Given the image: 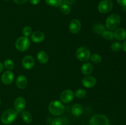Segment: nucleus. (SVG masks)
Returning a JSON list of instances; mask_svg holds the SVG:
<instances>
[{"label":"nucleus","mask_w":126,"mask_h":125,"mask_svg":"<svg viewBox=\"0 0 126 125\" xmlns=\"http://www.w3.org/2000/svg\"><path fill=\"white\" fill-rule=\"evenodd\" d=\"M121 23V17L118 14L113 13L107 17L105 21L106 28L110 31L115 30Z\"/></svg>","instance_id":"obj_3"},{"label":"nucleus","mask_w":126,"mask_h":125,"mask_svg":"<svg viewBox=\"0 0 126 125\" xmlns=\"http://www.w3.org/2000/svg\"><path fill=\"white\" fill-rule=\"evenodd\" d=\"M106 31V28L101 23H95L92 27V31L97 34H102Z\"/></svg>","instance_id":"obj_20"},{"label":"nucleus","mask_w":126,"mask_h":125,"mask_svg":"<svg viewBox=\"0 0 126 125\" xmlns=\"http://www.w3.org/2000/svg\"><path fill=\"white\" fill-rule=\"evenodd\" d=\"M45 38V35L44 33L39 31H34L31 34V39L33 42L35 43H39L43 42Z\"/></svg>","instance_id":"obj_14"},{"label":"nucleus","mask_w":126,"mask_h":125,"mask_svg":"<svg viewBox=\"0 0 126 125\" xmlns=\"http://www.w3.org/2000/svg\"><path fill=\"white\" fill-rule=\"evenodd\" d=\"M82 112H83V109L82 105L79 104H75L71 109L72 114L76 117L81 116L82 113Z\"/></svg>","instance_id":"obj_19"},{"label":"nucleus","mask_w":126,"mask_h":125,"mask_svg":"<svg viewBox=\"0 0 126 125\" xmlns=\"http://www.w3.org/2000/svg\"><path fill=\"white\" fill-rule=\"evenodd\" d=\"M60 11L63 15H68L71 12V8L67 4H62L60 6Z\"/></svg>","instance_id":"obj_22"},{"label":"nucleus","mask_w":126,"mask_h":125,"mask_svg":"<svg viewBox=\"0 0 126 125\" xmlns=\"http://www.w3.org/2000/svg\"><path fill=\"white\" fill-rule=\"evenodd\" d=\"M28 0H14V2L18 5H23L27 2Z\"/></svg>","instance_id":"obj_31"},{"label":"nucleus","mask_w":126,"mask_h":125,"mask_svg":"<svg viewBox=\"0 0 126 125\" xmlns=\"http://www.w3.org/2000/svg\"><path fill=\"white\" fill-rule=\"evenodd\" d=\"M14 79V75L11 71H5L1 75V80L5 85H11Z\"/></svg>","instance_id":"obj_12"},{"label":"nucleus","mask_w":126,"mask_h":125,"mask_svg":"<svg viewBox=\"0 0 126 125\" xmlns=\"http://www.w3.org/2000/svg\"><path fill=\"white\" fill-rule=\"evenodd\" d=\"M96 83H97V80L93 76H86L82 80V85L87 88H91L95 87Z\"/></svg>","instance_id":"obj_13"},{"label":"nucleus","mask_w":126,"mask_h":125,"mask_svg":"<svg viewBox=\"0 0 126 125\" xmlns=\"http://www.w3.org/2000/svg\"><path fill=\"white\" fill-rule=\"evenodd\" d=\"M116 1L118 4H119L120 6H123V7L126 6V0H116Z\"/></svg>","instance_id":"obj_32"},{"label":"nucleus","mask_w":126,"mask_h":125,"mask_svg":"<svg viewBox=\"0 0 126 125\" xmlns=\"http://www.w3.org/2000/svg\"><path fill=\"white\" fill-rule=\"evenodd\" d=\"M63 121L60 118H55L53 120L51 125H62Z\"/></svg>","instance_id":"obj_30"},{"label":"nucleus","mask_w":126,"mask_h":125,"mask_svg":"<svg viewBox=\"0 0 126 125\" xmlns=\"http://www.w3.org/2000/svg\"><path fill=\"white\" fill-rule=\"evenodd\" d=\"M48 109L52 115L54 116H59L65 111V106L62 102L55 100L49 103Z\"/></svg>","instance_id":"obj_2"},{"label":"nucleus","mask_w":126,"mask_h":125,"mask_svg":"<svg viewBox=\"0 0 126 125\" xmlns=\"http://www.w3.org/2000/svg\"><path fill=\"white\" fill-rule=\"evenodd\" d=\"M90 59H91V61L95 64L100 63L102 60V56L98 53H94L93 55H91Z\"/></svg>","instance_id":"obj_26"},{"label":"nucleus","mask_w":126,"mask_h":125,"mask_svg":"<svg viewBox=\"0 0 126 125\" xmlns=\"http://www.w3.org/2000/svg\"><path fill=\"white\" fill-rule=\"evenodd\" d=\"M37 60L40 63L46 64L49 61V55L46 51H40L37 54Z\"/></svg>","instance_id":"obj_18"},{"label":"nucleus","mask_w":126,"mask_h":125,"mask_svg":"<svg viewBox=\"0 0 126 125\" xmlns=\"http://www.w3.org/2000/svg\"><path fill=\"white\" fill-rule=\"evenodd\" d=\"M35 64L34 58L31 55H26L22 60V65L25 69L29 70L33 68Z\"/></svg>","instance_id":"obj_10"},{"label":"nucleus","mask_w":126,"mask_h":125,"mask_svg":"<svg viewBox=\"0 0 126 125\" xmlns=\"http://www.w3.org/2000/svg\"><path fill=\"white\" fill-rule=\"evenodd\" d=\"M18 113L16 110L12 109H8L2 112L1 116V122L6 125L12 124L17 117Z\"/></svg>","instance_id":"obj_1"},{"label":"nucleus","mask_w":126,"mask_h":125,"mask_svg":"<svg viewBox=\"0 0 126 125\" xmlns=\"http://www.w3.org/2000/svg\"><path fill=\"white\" fill-rule=\"evenodd\" d=\"M15 46L18 51H25L28 50L30 46V40L27 37H20L16 40Z\"/></svg>","instance_id":"obj_4"},{"label":"nucleus","mask_w":126,"mask_h":125,"mask_svg":"<svg viewBox=\"0 0 126 125\" xmlns=\"http://www.w3.org/2000/svg\"><path fill=\"white\" fill-rule=\"evenodd\" d=\"M113 3L111 0H102L98 3L97 8L100 13L105 14L112 10Z\"/></svg>","instance_id":"obj_7"},{"label":"nucleus","mask_w":126,"mask_h":125,"mask_svg":"<svg viewBox=\"0 0 126 125\" xmlns=\"http://www.w3.org/2000/svg\"><path fill=\"white\" fill-rule=\"evenodd\" d=\"M14 106L17 113L23 112L26 107V100L25 98L23 97H17L14 103Z\"/></svg>","instance_id":"obj_9"},{"label":"nucleus","mask_w":126,"mask_h":125,"mask_svg":"<svg viewBox=\"0 0 126 125\" xmlns=\"http://www.w3.org/2000/svg\"><path fill=\"white\" fill-rule=\"evenodd\" d=\"M76 56L79 61H82V62H86L91 58V51L87 48L84 47H81L76 50Z\"/></svg>","instance_id":"obj_6"},{"label":"nucleus","mask_w":126,"mask_h":125,"mask_svg":"<svg viewBox=\"0 0 126 125\" xmlns=\"http://www.w3.org/2000/svg\"><path fill=\"white\" fill-rule=\"evenodd\" d=\"M93 65L91 62H85L81 66V72H82V74L86 75H88L91 74L92 71H93Z\"/></svg>","instance_id":"obj_17"},{"label":"nucleus","mask_w":126,"mask_h":125,"mask_svg":"<svg viewBox=\"0 0 126 125\" xmlns=\"http://www.w3.org/2000/svg\"><path fill=\"white\" fill-rule=\"evenodd\" d=\"M86 91L84 89H79L76 91L75 93V96L76 98L78 99H82L85 98L86 96Z\"/></svg>","instance_id":"obj_27"},{"label":"nucleus","mask_w":126,"mask_h":125,"mask_svg":"<svg viewBox=\"0 0 126 125\" xmlns=\"http://www.w3.org/2000/svg\"><path fill=\"white\" fill-rule=\"evenodd\" d=\"M114 36L119 40H124L126 39V30L123 28H116L114 32Z\"/></svg>","instance_id":"obj_16"},{"label":"nucleus","mask_w":126,"mask_h":125,"mask_svg":"<svg viewBox=\"0 0 126 125\" xmlns=\"http://www.w3.org/2000/svg\"><path fill=\"white\" fill-rule=\"evenodd\" d=\"M4 1H9V0H4Z\"/></svg>","instance_id":"obj_37"},{"label":"nucleus","mask_w":126,"mask_h":125,"mask_svg":"<svg viewBox=\"0 0 126 125\" xmlns=\"http://www.w3.org/2000/svg\"><path fill=\"white\" fill-rule=\"evenodd\" d=\"M81 28V23L79 20L75 18L70 22L69 25V30L73 34H77L80 31Z\"/></svg>","instance_id":"obj_11"},{"label":"nucleus","mask_w":126,"mask_h":125,"mask_svg":"<svg viewBox=\"0 0 126 125\" xmlns=\"http://www.w3.org/2000/svg\"><path fill=\"white\" fill-rule=\"evenodd\" d=\"M32 29L31 28L30 26H25L24 28L22 29V34H23V36L27 37L28 38V36L32 34Z\"/></svg>","instance_id":"obj_29"},{"label":"nucleus","mask_w":126,"mask_h":125,"mask_svg":"<svg viewBox=\"0 0 126 125\" xmlns=\"http://www.w3.org/2000/svg\"><path fill=\"white\" fill-rule=\"evenodd\" d=\"M28 1L33 5H37L40 2V0H28Z\"/></svg>","instance_id":"obj_33"},{"label":"nucleus","mask_w":126,"mask_h":125,"mask_svg":"<svg viewBox=\"0 0 126 125\" xmlns=\"http://www.w3.org/2000/svg\"><path fill=\"white\" fill-rule=\"evenodd\" d=\"M102 35V37H103L105 39H107V40H113L114 38V33H113V32L110 30L105 31Z\"/></svg>","instance_id":"obj_24"},{"label":"nucleus","mask_w":126,"mask_h":125,"mask_svg":"<svg viewBox=\"0 0 126 125\" xmlns=\"http://www.w3.org/2000/svg\"><path fill=\"white\" fill-rule=\"evenodd\" d=\"M74 96H75V94L70 89H65L60 94V101L62 103L68 104V103L71 102L73 100Z\"/></svg>","instance_id":"obj_8"},{"label":"nucleus","mask_w":126,"mask_h":125,"mask_svg":"<svg viewBox=\"0 0 126 125\" xmlns=\"http://www.w3.org/2000/svg\"><path fill=\"white\" fill-rule=\"evenodd\" d=\"M22 115V118L23 120L26 123L29 124L32 121V116L28 111L23 110V112H22V115Z\"/></svg>","instance_id":"obj_21"},{"label":"nucleus","mask_w":126,"mask_h":125,"mask_svg":"<svg viewBox=\"0 0 126 125\" xmlns=\"http://www.w3.org/2000/svg\"><path fill=\"white\" fill-rule=\"evenodd\" d=\"M4 66L8 71H11L14 67V63L12 61V60H10V59H7L4 62Z\"/></svg>","instance_id":"obj_25"},{"label":"nucleus","mask_w":126,"mask_h":125,"mask_svg":"<svg viewBox=\"0 0 126 125\" xmlns=\"http://www.w3.org/2000/svg\"><path fill=\"white\" fill-rule=\"evenodd\" d=\"M111 49L114 52H118L122 49V45L119 42H114L111 45Z\"/></svg>","instance_id":"obj_28"},{"label":"nucleus","mask_w":126,"mask_h":125,"mask_svg":"<svg viewBox=\"0 0 126 125\" xmlns=\"http://www.w3.org/2000/svg\"><path fill=\"white\" fill-rule=\"evenodd\" d=\"M46 2L52 7H60L62 4L63 0H45Z\"/></svg>","instance_id":"obj_23"},{"label":"nucleus","mask_w":126,"mask_h":125,"mask_svg":"<svg viewBox=\"0 0 126 125\" xmlns=\"http://www.w3.org/2000/svg\"><path fill=\"white\" fill-rule=\"evenodd\" d=\"M3 68H4L3 64L0 62V72H1L2 71H3Z\"/></svg>","instance_id":"obj_35"},{"label":"nucleus","mask_w":126,"mask_h":125,"mask_svg":"<svg viewBox=\"0 0 126 125\" xmlns=\"http://www.w3.org/2000/svg\"><path fill=\"white\" fill-rule=\"evenodd\" d=\"M122 49L126 52V40L123 43V45H122Z\"/></svg>","instance_id":"obj_34"},{"label":"nucleus","mask_w":126,"mask_h":125,"mask_svg":"<svg viewBox=\"0 0 126 125\" xmlns=\"http://www.w3.org/2000/svg\"><path fill=\"white\" fill-rule=\"evenodd\" d=\"M16 85L20 89H24L28 85V80L23 75H20L16 79Z\"/></svg>","instance_id":"obj_15"},{"label":"nucleus","mask_w":126,"mask_h":125,"mask_svg":"<svg viewBox=\"0 0 126 125\" xmlns=\"http://www.w3.org/2000/svg\"><path fill=\"white\" fill-rule=\"evenodd\" d=\"M89 125H110V124L107 116L102 114H97L91 118Z\"/></svg>","instance_id":"obj_5"},{"label":"nucleus","mask_w":126,"mask_h":125,"mask_svg":"<svg viewBox=\"0 0 126 125\" xmlns=\"http://www.w3.org/2000/svg\"><path fill=\"white\" fill-rule=\"evenodd\" d=\"M1 98H0V104H1Z\"/></svg>","instance_id":"obj_36"}]
</instances>
